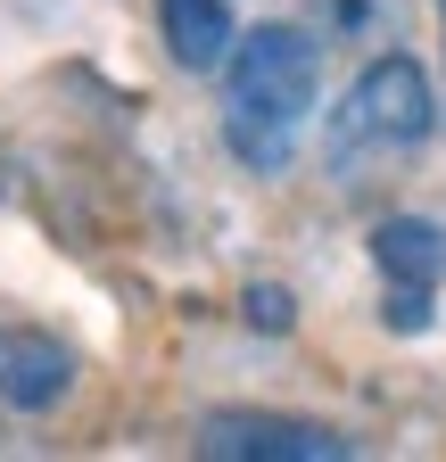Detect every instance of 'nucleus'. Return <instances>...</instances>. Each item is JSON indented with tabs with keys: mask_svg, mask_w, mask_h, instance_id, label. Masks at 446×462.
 Wrapping results in <instances>:
<instances>
[{
	"mask_svg": "<svg viewBox=\"0 0 446 462\" xmlns=\"http://www.w3.org/2000/svg\"><path fill=\"white\" fill-rule=\"evenodd\" d=\"M314 99H322V58L298 25L240 33L232 67H223V141H232V157L256 173H282L298 157Z\"/></svg>",
	"mask_w": 446,
	"mask_h": 462,
	"instance_id": "f257e3e1",
	"label": "nucleus"
},
{
	"mask_svg": "<svg viewBox=\"0 0 446 462\" xmlns=\"http://www.w3.org/2000/svg\"><path fill=\"white\" fill-rule=\"evenodd\" d=\"M430 125H438V91L422 75V58L388 50V58H372V67L356 75V91L330 107L322 149H330V165H339V182H364V157H380V165L405 157V149L430 141Z\"/></svg>",
	"mask_w": 446,
	"mask_h": 462,
	"instance_id": "f03ea898",
	"label": "nucleus"
},
{
	"mask_svg": "<svg viewBox=\"0 0 446 462\" xmlns=\"http://www.w3.org/2000/svg\"><path fill=\"white\" fill-rule=\"evenodd\" d=\"M199 454L207 462H348L356 446L306 413H207Z\"/></svg>",
	"mask_w": 446,
	"mask_h": 462,
	"instance_id": "7ed1b4c3",
	"label": "nucleus"
},
{
	"mask_svg": "<svg viewBox=\"0 0 446 462\" xmlns=\"http://www.w3.org/2000/svg\"><path fill=\"white\" fill-rule=\"evenodd\" d=\"M75 388V356L33 322H0V404L17 413H50Z\"/></svg>",
	"mask_w": 446,
	"mask_h": 462,
	"instance_id": "20e7f679",
	"label": "nucleus"
},
{
	"mask_svg": "<svg viewBox=\"0 0 446 462\" xmlns=\"http://www.w3.org/2000/svg\"><path fill=\"white\" fill-rule=\"evenodd\" d=\"M157 25H165V50H174V67H190V75L232 67V50H240L232 0H157Z\"/></svg>",
	"mask_w": 446,
	"mask_h": 462,
	"instance_id": "39448f33",
	"label": "nucleus"
},
{
	"mask_svg": "<svg viewBox=\"0 0 446 462\" xmlns=\"http://www.w3.org/2000/svg\"><path fill=\"white\" fill-rule=\"evenodd\" d=\"M372 264L388 281H446V223L438 215H380L372 223Z\"/></svg>",
	"mask_w": 446,
	"mask_h": 462,
	"instance_id": "423d86ee",
	"label": "nucleus"
},
{
	"mask_svg": "<svg viewBox=\"0 0 446 462\" xmlns=\"http://www.w3.org/2000/svg\"><path fill=\"white\" fill-rule=\"evenodd\" d=\"M240 322H248V330H273V338H282V330L298 322V298H290L282 281H256L248 298H240Z\"/></svg>",
	"mask_w": 446,
	"mask_h": 462,
	"instance_id": "0eeeda50",
	"label": "nucleus"
},
{
	"mask_svg": "<svg viewBox=\"0 0 446 462\" xmlns=\"http://www.w3.org/2000/svg\"><path fill=\"white\" fill-rule=\"evenodd\" d=\"M380 322H388V330H430V281H388Z\"/></svg>",
	"mask_w": 446,
	"mask_h": 462,
	"instance_id": "6e6552de",
	"label": "nucleus"
},
{
	"mask_svg": "<svg viewBox=\"0 0 446 462\" xmlns=\"http://www.w3.org/2000/svg\"><path fill=\"white\" fill-rule=\"evenodd\" d=\"M438 9H446V0H438Z\"/></svg>",
	"mask_w": 446,
	"mask_h": 462,
	"instance_id": "1a4fd4ad",
	"label": "nucleus"
}]
</instances>
